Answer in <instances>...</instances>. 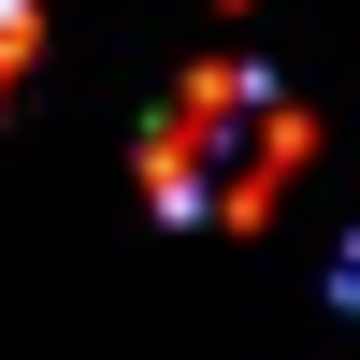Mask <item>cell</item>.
<instances>
[{
  "label": "cell",
  "mask_w": 360,
  "mask_h": 360,
  "mask_svg": "<svg viewBox=\"0 0 360 360\" xmlns=\"http://www.w3.org/2000/svg\"><path fill=\"white\" fill-rule=\"evenodd\" d=\"M0 86H15V72H0Z\"/></svg>",
  "instance_id": "obj_2"
},
{
  "label": "cell",
  "mask_w": 360,
  "mask_h": 360,
  "mask_svg": "<svg viewBox=\"0 0 360 360\" xmlns=\"http://www.w3.org/2000/svg\"><path fill=\"white\" fill-rule=\"evenodd\" d=\"M332 288H346V303H360V245H346V274H332Z\"/></svg>",
  "instance_id": "obj_1"
}]
</instances>
